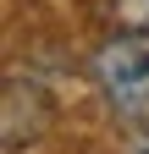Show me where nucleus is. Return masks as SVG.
Masks as SVG:
<instances>
[{
	"instance_id": "nucleus-3",
	"label": "nucleus",
	"mask_w": 149,
	"mask_h": 154,
	"mask_svg": "<svg viewBox=\"0 0 149 154\" xmlns=\"http://www.w3.org/2000/svg\"><path fill=\"white\" fill-rule=\"evenodd\" d=\"M127 154H149V127H138V132H133V143H127Z\"/></svg>"
},
{
	"instance_id": "nucleus-2",
	"label": "nucleus",
	"mask_w": 149,
	"mask_h": 154,
	"mask_svg": "<svg viewBox=\"0 0 149 154\" xmlns=\"http://www.w3.org/2000/svg\"><path fill=\"white\" fill-rule=\"evenodd\" d=\"M50 94L39 83H28V77H11L6 83V149L17 154L22 143H39L44 127H50Z\"/></svg>"
},
{
	"instance_id": "nucleus-1",
	"label": "nucleus",
	"mask_w": 149,
	"mask_h": 154,
	"mask_svg": "<svg viewBox=\"0 0 149 154\" xmlns=\"http://www.w3.org/2000/svg\"><path fill=\"white\" fill-rule=\"evenodd\" d=\"M94 88L105 94V105L133 127H149V28L110 33L94 50Z\"/></svg>"
}]
</instances>
